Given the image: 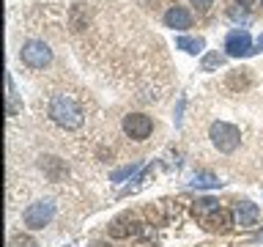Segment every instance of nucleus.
<instances>
[{
  "label": "nucleus",
  "instance_id": "obj_18",
  "mask_svg": "<svg viewBox=\"0 0 263 247\" xmlns=\"http://www.w3.org/2000/svg\"><path fill=\"white\" fill-rule=\"evenodd\" d=\"M260 47H263V36H260Z\"/></svg>",
  "mask_w": 263,
  "mask_h": 247
},
{
  "label": "nucleus",
  "instance_id": "obj_9",
  "mask_svg": "<svg viewBox=\"0 0 263 247\" xmlns=\"http://www.w3.org/2000/svg\"><path fill=\"white\" fill-rule=\"evenodd\" d=\"M140 234V222L132 217V214H123L110 225V236L115 239H126V236H137Z\"/></svg>",
  "mask_w": 263,
  "mask_h": 247
},
{
  "label": "nucleus",
  "instance_id": "obj_2",
  "mask_svg": "<svg viewBox=\"0 0 263 247\" xmlns=\"http://www.w3.org/2000/svg\"><path fill=\"white\" fill-rule=\"evenodd\" d=\"M195 214H197V220L203 222L205 231H228L233 225V214L228 209H222L214 198H200V201L195 203Z\"/></svg>",
  "mask_w": 263,
  "mask_h": 247
},
{
  "label": "nucleus",
  "instance_id": "obj_8",
  "mask_svg": "<svg viewBox=\"0 0 263 247\" xmlns=\"http://www.w3.org/2000/svg\"><path fill=\"white\" fill-rule=\"evenodd\" d=\"M233 214H236V225H241V228H255L258 225V217H260L258 206L252 201H238L233 206Z\"/></svg>",
  "mask_w": 263,
  "mask_h": 247
},
{
  "label": "nucleus",
  "instance_id": "obj_4",
  "mask_svg": "<svg viewBox=\"0 0 263 247\" xmlns=\"http://www.w3.org/2000/svg\"><path fill=\"white\" fill-rule=\"evenodd\" d=\"M20 55H22V63L30 66V69H44V66L52 63V49H49L41 39L25 41L22 49H20Z\"/></svg>",
  "mask_w": 263,
  "mask_h": 247
},
{
  "label": "nucleus",
  "instance_id": "obj_1",
  "mask_svg": "<svg viewBox=\"0 0 263 247\" xmlns=\"http://www.w3.org/2000/svg\"><path fill=\"white\" fill-rule=\"evenodd\" d=\"M47 115H49V121L58 123L61 129H80L82 123H85V107L80 104V99L77 96H71V94H52L49 96V102H47Z\"/></svg>",
  "mask_w": 263,
  "mask_h": 247
},
{
  "label": "nucleus",
  "instance_id": "obj_17",
  "mask_svg": "<svg viewBox=\"0 0 263 247\" xmlns=\"http://www.w3.org/2000/svg\"><path fill=\"white\" fill-rule=\"evenodd\" d=\"M236 3H241V6H252L255 0H236Z\"/></svg>",
  "mask_w": 263,
  "mask_h": 247
},
{
  "label": "nucleus",
  "instance_id": "obj_12",
  "mask_svg": "<svg viewBox=\"0 0 263 247\" xmlns=\"http://www.w3.org/2000/svg\"><path fill=\"white\" fill-rule=\"evenodd\" d=\"M176 47H178V49H184V52H189V55H197V52H203L205 41H203V39H189V36H181V39H176Z\"/></svg>",
  "mask_w": 263,
  "mask_h": 247
},
{
  "label": "nucleus",
  "instance_id": "obj_10",
  "mask_svg": "<svg viewBox=\"0 0 263 247\" xmlns=\"http://www.w3.org/2000/svg\"><path fill=\"white\" fill-rule=\"evenodd\" d=\"M164 25L173 30H186V28H192V14L181 6H173V8H167V14H164Z\"/></svg>",
  "mask_w": 263,
  "mask_h": 247
},
{
  "label": "nucleus",
  "instance_id": "obj_14",
  "mask_svg": "<svg viewBox=\"0 0 263 247\" xmlns=\"http://www.w3.org/2000/svg\"><path fill=\"white\" fill-rule=\"evenodd\" d=\"M143 168V162H132V165H123L121 170H115L110 173V181H123V179H129V176H135V173Z\"/></svg>",
  "mask_w": 263,
  "mask_h": 247
},
{
  "label": "nucleus",
  "instance_id": "obj_11",
  "mask_svg": "<svg viewBox=\"0 0 263 247\" xmlns=\"http://www.w3.org/2000/svg\"><path fill=\"white\" fill-rule=\"evenodd\" d=\"M189 184H192L195 189H217V187L222 184V181H219L217 176H214V173H195Z\"/></svg>",
  "mask_w": 263,
  "mask_h": 247
},
{
  "label": "nucleus",
  "instance_id": "obj_3",
  "mask_svg": "<svg viewBox=\"0 0 263 247\" xmlns=\"http://www.w3.org/2000/svg\"><path fill=\"white\" fill-rule=\"evenodd\" d=\"M209 137H211L214 148H219L222 154H233L238 143H241V132L228 121H214L209 129Z\"/></svg>",
  "mask_w": 263,
  "mask_h": 247
},
{
  "label": "nucleus",
  "instance_id": "obj_7",
  "mask_svg": "<svg viewBox=\"0 0 263 247\" xmlns=\"http://www.w3.org/2000/svg\"><path fill=\"white\" fill-rule=\"evenodd\" d=\"M225 49H228V55H233V58H241V55L255 52V49H252V39H250V33L241 30V28H236V30H230V33H228V39H225Z\"/></svg>",
  "mask_w": 263,
  "mask_h": 247
},
{
  "label": "nucleus",
  "instance_id": "obj_5",
  "mask_svg": "<svg viewBox=\"0 0 263 247\" xmlns=\"http://www.w3.org/2000/svg\"><path fill=\"white\" fill-rule=\"evenodd\" d=\"M52 217H55V203L52 201H39V203H30L28 209H25L22 222H25V228L39 231V228L49 225V220H52Z\"/></svg>",
  "mask_w": 263,
  "mask_h": 247
},
{
  "label": "nucleus",
  "instance_id": "obj_15",
  "mask_svg": "<svg viewBox=\"0 0 263 247\" xmlns=\"http://www.w3.org/2000/svg\"><path fill=\"white\" fill-rule=\"evenodd\" d=\"M222 63V55L219 52H209L203 58V72H211V69H217V66Z\"/></svg>",
  "mask_w": 263,
  "mask_h": 247
},
{
  "label": "nucleus",
  "instance_id": "obj_6",
  "mask_svg": "<svg viewBox=\"0 0 263 247\" xmlns=\"http://www.w3.org/2000/svg\"><path fill=\"white\" fill-rule=\"evenodd\" d=\"M123 132H126L132 140H145L154 132V121L143 113H129L126 118H123Z\"/></svg>",
  "mask_w": 263,
  "mask_h": 247
},
{
  "label": "nucleus",
  "instance_id": "obj_13",
  "mask_svg": "<svg viewBox=\"0 0 263 247\" xmlns=\"http://www.w3.org/2000/svg\"><path fill=\"white\" fill-rule=\"evenodd\" d=\"M6 110L8 115H16V91H14V80H11V74H6Z\"/></svg>",
  "mask_w": 263,
  "mask_h": 247
},
{
  "label": "nucleus",
  "instance_id": "obj_16",
  "mask_svg": "<svg viewBox=\"0 0 263 247\" xmlns=\"http://www.w3.org/2000/svg\"><path fill=\"white\" fill-rule=\"evenodd\" d=\"M192 6H197L200 11H209V8L214 6V0H192Z\"/></svg>",
  "mask_w": 263,
  "mask_h": 247
}]
</instances>
